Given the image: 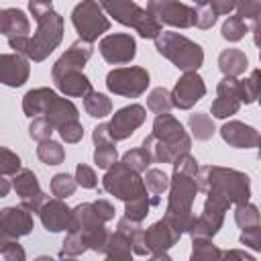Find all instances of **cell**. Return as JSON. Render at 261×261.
Wrapping results in <instances>:
<instances>
[{
	"instance_id": "94428289",
	"label": "cell",
	"mask_w": 261,
	"mask_h": 261,
	"mask_svg": "<svg viewBox=\"0 0 261 261\" xmlns=\"http://www.w3.org/2000/svg\"><path fill=\"white\" fill-rule=\"evenodd\" d=\"M194 2H196L198 6H206V4H208V0H194Z\"/></svg>"
},
{
	"instance_id": "e0dca14e",
	"label": "cell",
	"mask_w": 261,
	"mask_h": 261,
	"mask_svg": "<svg viewBox=\"0 0 261 261\" xmlns=\"http://www.w3.org/2000/svg\"><path fill=\"white\" fill-rule=\"evenodd\" d=\"M94 53V45L84 41V39H77L69 45V49H65V53L53 63L51 67V80L59 77L61 73L65 71H73V69H82L84 71V65L90 61Z\"/></svg>"
},
{
	"instance_id": "4dcf8cb0",
	"label": "cell",
	"mask_w": 261,
	"mask_h": 261,
	"mask_svg": "<svg viewBox=\"0 0 261 261\" xmlns=\"http://www.w3.org/2000/svg\"><path fill=\"white\" fill-rule=\"evenodd\" d=\"M102 255H106L108 259H122V261H126V259L133 257V249H130L128 241L116 230V232H108V239H106Z\"/></svg>"
},
{
	"instance_id": "4316f807",
	"label": "cell",
	"mask_w": 261,
	"mask_h": 261,
	"mask_svg": "<svg viewBox=\"0 0 261 261\" xmlns=\"http://www.w3.org/2000/svg\"><path fill=\"white\" fill-rule=\"evenodd\" d=\"M116 230L128 241L133 253H137V255H147V253H149L147 247H145V241H143V232H145V228L141 226L139 220H130V218L124 216V218L118 220Z\"/></svg>"
},
{
	"instance_id": "30bf717a",
	"label": "cell",
	"mask_w": 261,
	"mask_h": 261,
	"mask_svg": "<svg viewBox=\"0 0 261 261\" xmlns=\"http://www.w3.org/2000/svg\"><path fill=\"white\" fill-rule=\"evenodd\" d=\"M149 82H151L149 71L139 65L116 67V69L108 71V75H106L108 92H112L116 96H124V98H139L141 94L147 92Z\"/></svg>"
},
{
	"instance_id": "c3c4849f",
	"label": "cell",
	"mask_w": 261,
	"mask_h": 261,
	"mask_svg": "<svg viewBox=\"0 0 261 261\" xmlns=\"http://www.w3.org/2000/svg\"><path fill=\"white\" fill-rule=\"evenodd\" d=\"M73 177H75V184L82 186V188L92 190V188L98 186V177H96L94 167H90V165H86V163H77V167H75V175H73Z\"/></svg>"
},
{
	"instance_id": "680465c9",
	"label": "cell",
	"mask_w": 261,
	"mask_h": 261,
	"mask_svg": "<svg viewBox=\"0 0 261 261\" xmlns=\"http://www.w3.org/2000/svg\"><path fill=\"white\" fill-rule=\"evenodd\" d=\"M222 257H226V259H243V261H255V257H253V255H249V253H245V251H224V253H222Z\"/></svg>"
},
{
	"instance_id": "484cf974",
	"label": "cell",
	"mask_w": 261,
	"mask_h": 261,
	"mask_svg": "<svg viewBox=\"0 0 261 261\" xmlns=\"http://www.w3.org/2000/svg\"><path fill=\"white\" fill-rule=\"evenodd\" d=\"M249 67V59L245 55V51L237 49V47H228L224 51H220L218 55V69L224 73V75H230V77H239L247 71Z\"/></svg>"
},
{
	"instance_id": "91938a15",
	"label": "cell",
	"mask_w": 261,
	"mask_h": 261,
	"mask_svg": "<svg viewBox=\"0 0 261 261\" xmlns=\"http://www.w3.org/2000/svg\"><path fill=\"white\" fill-rule=\"evenodd\" d=\"M10 188H12V184H10V179H6V175H0V198H4V196H8V192H10Z\"/></svg>"
},
{
	"instance_id": "f5cc1de1",
	"label": "cell",
	"mask_w": 261,
	"mask_h": 261,
	"mask_svg": "<svg viewBox=\"0 0 261 261\" xmlns=\"http://www.w3.org/2000/svg\"><path fill=\"white\" fill-rule=\"evenodd\" d=\"M216 22V14L212 12L210 6H200L196 8V20H194V27L206 31V29H212Z\"/></svg>"
},
{
	"instance_id": "2e32d148",
	"label": "cell",
	"mask_w": 261,
	"mask_h": 261,
	"mask_svg": "<svg viewBox=\"0 0 261 261\" xmlns=\"http://www.w3.org/2000/svg\"><path fill=\"white\" fill-rule=\"evenodd\" d=\"M241 108L239 100V80L224 75L216 86V100L210 106V112L214 118H228L237 114Z\"/></svg>"
},
{
	"instance_id": "bcb514c9",
	"label": "cell",
	"mask_w": 261,
	"mask_h": 261,
	"mask_svg": "<svg viewBox=\"0 0 261 261\" xmlns=\"http://www.w3.org/2000/svg\"><path fill=\"white\" fill-rule=\"evenodd\" d=\"M0 255L8 261H24L27 253L22 245H18V239H0Z\"/></svg>"
},
{
	"instance_id": "ba28073f",
	"label": "cell",
	"mask_w": 261,
	"mask_h": 261,
	"mask_svg": "<svg viewBox=\"0 0 261 261\" xmlns=\"http://www.w3.org/2000/svg\"><path fill=\"white\" fill-rule=\"evenodd\" d=\"M71 22L80 39L94 43L98 37L110 31V20L94 0H82L71 10Z\"/></svg>"
},
{
	"instance_id": "f907efd6",
	"label": "cell",
	"mask_w": 261,
	"mask_h": 261,
	"mask_svg": "<svg viewBox=\"0 0 261 261\" xmlns=\"http://www.w3.org/2000/svg\"><path fill=\"white\" fill-rule=\"evenodd\" d=\"M239 10V16L243 20L251 18V20H257L259 18V12H261V0H237V6Z\"/></svg>"
},
{
	"instance_id": "4fadbf2b",
	"label": "cell",
	"mask_w": 261,
	"mask_h": 261,
	"mask_svg": "<svg viewBox=\"0 0 261 261\" xmlns=\"http://www.w3.org/2000/svg\"><path fill=\"white\" fill-rule=\"evenodd\" d=\"M169 96L175 108L190 110L192 106H196V102H200L206 96V84L198 71H184L175 82L173 90L169 92Z\"/></svg>"
},
{
	"instance_id": "11a10c76",
	"label": "cell",
	"mask_w": 261,
	"mask_h": 261,
	"mask_svg": "<svg viewBox=\"0 0 261 261\" xmlns=\"http://www.w3.org/2000/svg\"><path fill=\"white\" fill-rule=\"evenodd\" d=\"M92 141H94V145H102V143H116V141H112V137H110L108 122H102V124H98V126L92 130Z\"/></svg>"
},
{
	"instance_id": "83f0119b",
	"label": "cell",
	"mask_w": 261,
	"mask_h": 261,
	"mask_svg": "<svg viewBox=\"0 0 261 261\" xmlns=\"http://www.w3.org/2000/svg\"><path fill=\"white\" fill-rule=\"evenodd\" d=\"M12 188H14V192L20 196V200L33 198V196H39V194H41V186H39L37 175H35L31 169H22V167L14 173Z\"/></svg>"
},
{
	"instance_id": "d590c367",
	"label": "cell",
	"mask_w": 261,
	"mask_h": 261,
	"mask_svg": "<svg viewBox=\"0 0 261 261\" xmlns=\"http://www.w3.org/2000/svg\"><path fill=\"white\" fill-rule=\"evenodd\" d=\"M234 222L241 230L245 228H253V226H261V214H259V208L251 202L247 204H239L237 210H234Z\"/></svg>"
},
{
	"instance_id": "e575fe53",
	"label": "cell",
	"mask_w": 261,
	"mask_h": 261,
	"mask_svg": "<svg viewBox=\"0 0 261 261\" xmlns=\"http://www.w3.org/2000/svg\"><path fill=\"white\" fill-rule=\"evenodd\" d=\"M120 161H122L124 165H128L130 169H135L137 173H143V171H147V169L151 167V163H153V155H151L149 149H145V147H137V149L126 151V153L122 155Z\"/></svg>"
},
{
	"instance_id": "b9f144b4",
	"label": "cell",
	"mask_w": 261,
	"mask_h": 261,
	"mask_svg": "<svg viewBox=\"0 0 261 261\" xmlns=\"http://www.w3.org/2000/svg\"><path fill=\"white\" fill-rule=\"evenodd\" d=\"M259 94V69H253L249 77L239 80V100L245 104H253Z\"/></svg>"
},
{
	"instance_id": "60d3db41",
	"label": "cell",
	"mask_w": 261,
	"mask_h": 261,
	"mask_svg": "<svg viewBox=\"0 0 261 261\" xmlns=\"http://www.w3.org/2000/svg\"><path fill=\"white\" fill-rule=\"evenodd\" d=\"M147 108H149L151 112H155V114L169 112V110L173 108L169 92H167L165 88H161V86H159V88H153V90L149 92V96H147Z\"/></svg>"
},
{
	"instance_id": "52a82bcc",
	"label": "cell",
	"mask_w": 261,
	"mask_h": 261,
	"mask_svg": "<svg viewBox=\"0 0 261 261\" xmlns=\"http://www.w3.org/2000/svg\"><path fill=\"white\" fill-rule=\"evenodd\" d=\"M102 186L108 194H112L114 198L124 200V202L147 194V188H145L141 173H137L135 169H130L122 161H114L106 169V173L102 177Z\"/></svg>"
},
{
	"instance_id": "7bdbcfd3",
	"label": "cell",
	"mask_w": 261,
	"mask_h": 261,
	"mask_svg": "<svg viewBox=\"0 0 261 261\" xmlns=\"http://www.w3.org/2000/svg\"><path fill=\"white\" fill-rule=\"evenodd\" d=\"M116 159H118L116 143H102V145H96V149H94V163H96L100 169H108Z\"/></svg>"
},
{
	"instance_id": "db71d44e",
	"label": "cell",
	"mask_w": 261,
	"mask_h": 261,
	"mask_svg": "<svg viewBox=\"0 0 261 261\" xmlns=\"http://www.w3.org/2000/svg\"><path fill=\"white\" fill-rule=\"evenodd\" d=\"M94 204V208H96V212H98V216L104 220V222H108V220H112L114 218V214H116V210H114V206L108 202V200H104V198H100V200H96V202H92Z\"/></svg>"
},
{
	"instance_id": "9a60e30c",
	"label": "cell",
	"mask_w": 261,
	"mask_h": 261,
	"mask_svg": "<svg viewBox=\"0 0 261 261\" xmlns=\"http://www.w3.org/2000/svg\"><path fill=\"white\" fill-rule=\"evenodd\" d=\"M35 228L33 212L22 206H6L0 210V239H20Z\"/></svg>"
},
{
	"instance_id": "9c48e42d",
	"label": "cell",
	"mask_w": 261,
	"mask_h": 261,
	"mask_svg": "<svg viewBox=\"0 0 261 261\" xmlns=\"http://www.w3.org/2000/svg\"><path fill=\"white\" fill-rule=\"evenodd\" d=\"M232 204L220 196V194H214V192H206V202H204V210L200 216L194 218L188 234L190 237H210L214 239L216 232L222 228V222H224V214L228 212Z\"/></svg>"
},
{
	"instance_id": "d4e9b609",
	"label": "cell",
	"mask_w": 261,
	"mask_h": 261,
	"mask_svg": "<svg viewBox=\"0 0 261 261\" xmlns=\"http://www.w3.org/2000/svg\"><path fill=\"white\" fill-rule=\"evenodd\" d=\"M31 22L20 8H0V35L18 37L29 35Z\"/></svg>"
},
{
	"instance_id": "6f0895ef",
	"label": "cell",
	"mask_w": 261,
	"mask_h": 261,
	"mask_svg": "<svg viewBox=\"0 0 261 261\" xmlns=\"http://www.w3.org/2000/svg\"><path fill=\"white\" fill-rule=\"evenodd\" d=\"M208 2H210V8L216 16L218 14H230L237 6V0H208Z\"/></svg>"
},
{
	"instance_id": "5bb4252c",
	"label": "cell",
	"mask_w": 261,
	"mask_h": 261,
	"mask_svg": "<svg viewBox=\"0 0 261 261\" xmlns=\"http://www.w3.org/2000/svg\"><path fill=\"white\" fill-rule=\"evenodd\" d=\"M147 120V108L141 104H128L116 110L108 122V130L112 141H124L128 139L143 122Z\"/></svg>"
},
{
	"instance_id": "7dc6e473",
	"label": "cell",
	"mask_w": 261,
	"mask_h": 261,
	"mask_svg": "<svg viewBox=\"0 0 261 261\" xmlns=\"http://www.w3.org/2000/svg\"><path fill=\"white\" fill-rule=\"evenodd\" d=\"M84 234H86V241H88V249H92V251H96V253L102 255L104 245H106V239H108L106 226H104V224L94 226V228H90V230H84Z\"/></svg>"
},
{
	"instance_id": "8d00e7d4",
	"label": "cell",
	"mask_w": 261,
	"mask_h": 261,
	"mask_svg": "<svg viewBox=\"0 0 261 261\" xmlns=\"http://www.w3.org/2000/svg\"><path fill=\"white\" fill-rule=\"evenodd\" d=\"M247 33H249L247 20H243L239 14L228 16V18L222 22V29H220L222 39H226L228 43H237V41H241V39H243Z\"/></svg>"
},
{
	"instance_id": "f6af8a7d",
	"label": "cell",
	"mask_w": 261,
	"mask_h": 261,
	"mask_svg": "<svg viewBox=\"0 0 261 261\" xmlns=\"http://www.w3.org/2000/svg\"><path fill=\"white\" fill-rule=\"evenodd\" d=\"M18 169L20 157L8 147H0V175H14Z\"/></svg>"
},
{
	"instance_id": "ac0fdd59",
	"label": "cell",
	"mask_w": 261,
	"mask_h": 261,
	"mask_svg": "<svg viewBox=\"0 0 261 261\" xmlns=\"http://www.w3.org/2000/svg\"><path fill=\"white\" fill-rule=\"evenodd\" d=\"M181 232H177L169 220L161 218L157 222H153L149 228H145L143 232V241H145V247L149 253H163V251H169L177 241H179Z\"/></svg>"
},
{
	"instance_id": "8992f818",
	"label": "cell",
	"mask_w": 261,
	"mask_h": 261,
	"mask_svg": "<svg viewBox=\"0 0 261 261\" xmlns=\"http://www.w3.org/2000/svg\"><path fill=\"white\" fill-rule=\"evenodd\" d=\"M94 2L122 27L135 29L143 39H155L163 31L161 22L133 0H94Z\"/></svg>"
},
{
	"instance_id": "ffe728a7",
	"label": "cell",
	"mask_w": 261,
	"mask_h": 261,
	"mask_svg": "<svg viewBox=\"0 0 261 261\" xmlns=\"http://www.w3.org/2000/svg\"><path fill=\"white\" fill-rule=\"evenodd\" d=\"M220 137L234 149H257L259 147V130L241 120H228L220 126Z\"/></svg>"
},
{
	"instance_id": "f1b7e54d",
	"label": "cell",
	"mask_w": 261,
	"mask_h": 261,
	"mask_svg": "<svg viewBox=\"0 0 261 261\" xmlns=\"http://www.w3.org/2000/svg\"><path fill=\"white\" fill-rule=\"evenodd\" d=\"M84 108L92 118H104L112 112V100L102 92L90 90L84 96Z\"/></svg>"
},
{
	"instance_id": "681fc988",
	"label": "cell",
	"mask_w": 261,
	"mask_h": 261,
	"mask_svg": "<svg viewBox=\"0 0 261 261\" xmlns=\"http://www.w3.org/2000/svg\"><path fill=\"white\" fill-rule=\"evenodd\" d=\"M57 133H59V137L65 141V143H80L82 141V137H84V126H82V122L80 120H71V122H65L63 126H59L57 128Z\"/></svg>"
},
{
	"instance_id": "7402d4cb",
	"label": "cell",
	"mask_w": 261,
	"mask_h": 261,
	"mask_svg": "<svg viewBox=\"0 0 261 261\" xmlns=\"http://www.w3.org/2000/svg\"><path fill=\"white\" fill-rule=\"evenodd\" d=\"M153 139L163 141V143H181V141H192L188 133L184 130V124L171 116L169 112H161L153 120Z\"/></svg>"
},
{
	"instance_id": "816d5d0a",
	"label": "cell",
	"mask_w": 261,
	"mask_h": 261,
	"mask_svg": "<svg viewBox=\"0 0 261 261\" xmlns=\"http://www.w3.org/2000/svg\"><path fill=\"white\" fill-rule=\"evenodd\" d=\"M239 241H241L245 247L253 249V251H261V226H253V228L241 230Z\"/></svg>"
},
{
	"instance_id": "ab89813d",
	"label": "cell",
	"mask_w": 261,
	"mask_h": 261,
	"mask_svg": "<svg viewBox=\"0 0 261 261\" xmlns=\"http://www.w3.org/2000/svg\"><path fill=\"white\" fill-rule=\"evenodd\" d=\"M75 188H77L75 177L69 175V173H55V175L51 177V194H53L55 198L65 200V198L73 196Z\"/></svg>"
},
{
	"instance_id": "5b68a950",
	"label": "cell",
	"mask_w": 261,
	"mask_h": 261,
	"mask_svg": "<svg viewBox=\"0 0 261 261\" xmlns=\"http://www.w3.org/2000/svg\"><path fill=\"white\" fill-rule=\"evenodd\" d=\"M155 49L159 55L169 59L181 71H198L204 63V49L196 41L184 37L175 31H161L155 39Z\"/></svg>"
},
{
	"instance_id": "3957f363",
	"label": "cell",
	"mask_w": 261,
	"mask_h": 261,
	"mask_svg": "<svg viewBox=\"0 0 261 261\" xmlns=\"http://www.w3.org/2000/svg\"><path fill=\"white\" fill-rule=\"evenodd\" d=\"M169 198H167V208H165V220L177 230V232H188L196 214L192 212L196 194H198V181L196 175H190L186 171L173 169L169 177Z\"/></svg>"
},
{
	"instance_id": "cb8c5ba5",
	"label": "cell",
	"mask_w": 261,
	"mask_h": 261,
	"mask_svg": "<svg viewBox=\"0 0 261 261\" xmlns=\"http://www.w3.org/2000/svg\"><path fill=\"white\" fill-rule=\"evenodd\" d=\"M100 224H104V220L98 216L94 204L92 202H82L75 208H71L67 230H71V232H84V230H90V228L100 226Z\"/></svg>"
},
{
	"instance_id": "44dd1931",
	"label": "cell",
	"mask_w": 261,
	"mask_h": 261,
	"mask_svg": "<svg viewBox=\"0 0 261 261\" xmlns=\"http://www.w3.org/2000/svg\"><path fill=\"white\" fill-rule=\"evenodd\" d=\"M69 212H71V208L61 198H53V200L47 198L45 204L39 210V216H41V222H43L45 230H49V232H61V230H67Z\"/></svg>"
},
{
	"instance_id": "8fae6325",
	"label": "cell",
	"mask_w": 261,
	"mask_h": 261,
	"mask_svg": "<svg viewBox=\"0 0 261 261\" xmlns=\"http://www.w3.org/2000/svg\"><path fill=\"white\" fill-rule=\"evenodd\" d=\"M145 10L161 24H169L175 29H190L196 20V8L179 0H149Z\"/></svg>"
},
{
	"instance_id": "277c9868",
	"label": "cell",
	"mask_w": 261,
	"mask_h": 261,
	"mask_svg": "<svg viewBox=\"0 0 261 261\" xmlns=\"http://www.w3.org/2000/svg\"><path fill=\"white\" fill-rule=\"evenodd\" d=\"M22 112L29 118L43 114L55 126V130L59 126H63L65 122H71V120H77L80 118V112H77L75 104L71 100H67V98H61L51 88H35V90H29L22 96Z\"/></svg>"
},
{
	"instance_id": "d6986e66",
	"label": "cell",
	"mask_w": 261,
	"mask_h": 261,
	"mask_svg": "<svg viewBox=\"0 0 261 261\" xmlns=\"http://www.w3.org/2000/svg\"><path fill=\"white\" fill-rule=\"evenodd\" d=\"M31 75L29 59L20 53H2L0 55V84L10 88H20Z\"/></svg>"
},
{
	"instance_id": "1f68e13d",
	"label": "cell",
	"mask_w": 261,
	"mask_h": 261,
	"mask_svg": "<svg viewBox=\"0 0 261 261\" xmlns=\"http://www.w3.org/2000/svg\"><path fill=\"white\" fill-rule=\"evenodd\" d=\"M155 204H159V196H155V198L151 200L147 194H143V196H139V198L126 200V202H124V216L130 218V220L143 222V220L147 218L151 206H155Z\"/></svg>"
},
{
	"instance_id": "74e56055",
	"label": "cell",
	"mask_w": 261,
	"mask_h": 261,
	"mask_svg": "<svg viewBox=\"0 0 261 261\" xmlns=\"http://www.w3.org/2000/svg\"><path fill=\"white\" fill-rule=\"evenodd\" d=\"M145 188L153 194V196H163L169 188V175L163 171V169H157V167H149L145 171Z\"/></svg>"
},
{
	"instance_id": "d6a6232c",
	"label": "cell",
	"mask_w": 261,
	"mask_h": 261,
	"mask_svg": "<svg viewBox=\"0 0 261 261\" xmlns=\"http://www.w3.org/2000/svg\"><path fill=\"white\" fill-rule=\"evenodd\" d=\"M220 257L222 251L212 243L210 237H192V261H214Z\"/></svg>"
},
{
	"instance_id": "9f6ffc18",
	"label": "cell",
	"mask_w": 261,
	"mask_h": 261,
	"mask_svg": "<svg viewBox=\"0 0 261 261\" xmlns=\"http://www.w3.org/2000/svg\"><path fill=\"white\" fill-rule=\"evenodd\" d=\"M45 200H47V194H39V196H33V198H24V200H20V206L22 208H27L29 212H33V214H39V210H41V206L45 204Z\"/></svg>"
},
{
	"instance_id": "7a4b0ae2",
	"label": "cell",
	"mask_w": 261,
	"mask_h": 261,
	"mask_svg": "<svg viewBox=\"0 0 261 261\" xmlns=\"http://www.w3.org/2000/svg\"><path fill=\"white\" fill-rule=\"evenodd\" d=\"M198 192H214L224 196L230 204H247L251 200V179L247 173L220 167V165H204L198 167Z\"/></svg>"
},
{
	"instance_id": "603a6c76",
	"label": "cell",
	"mask_w": 261,
	"mask_h": 261,
	"mask_svg": "<svg viewBox=\"0 0 261 261\" xmlns=\"http://www.w3.org/2000/svg\"><path fill=\"white\" fill-rule=\"evenodd\" d=\"M53 84L63 96H69V98H84L92 90V82L82 69L65 71L59 77H55Z\"/></svg>"
},
{
	"instance_id": "6da1fadb",
	"label": "cell",
	"mask_w": 261,
	"mask_h": 261,
	"mask_svg": "<svg viewBox=\"0 0 261 261\" xmlns=\"http://www.w3.org/2000/svg\"><path fill=\"white\" fill-rule=\"evenodd\" d=\"M29 10L37 20L35 35L8 37V45L10 49H14V53H20L27 59L39 63L45 61L59 47L63 39V16L57 10H53L51 2L43 0H29Z\"/></svg>"
},
{
	"instance_id": "836d02e7",
	"label": "cell",
	"mask_w": 261,
	"mask_h": 261,
	"mask_svg": "<svg viewBox=\"0 0 261 261\" xmlns=\"http://www.w3.org/2000/svg\"><path fill=\"white\" fill-rule=\"evenodd\" d=\"M37 157L45 163V165H61L65 161V149L51 139H45L39 143L37 147Z\"/></svg>"
},
{
	"instance_id": "f35d334b",
	"label": "cell",
	"mask_w": 261,
	"mask_h": 261,
	"mask_svg": "<svg viewBox=\"0 0 261 261\" xmlns=\"http://www.w3.org/2000/svg\"><path fill=\"white\" fill-rule=\"evenodd\" d=\"M88 251V241H86V234L84 232H71L67 230V237L65 241L61 243V257H77L82 253Z\"/></svg>"
},
{
	"instance_id": "7c38bea8",
	"label": "cell",
	"mask_w": 261,
	"mask_h": 261,
	"mask_svg": "<svg viewBox=\"0 0 261 261\" xmlns=\"http://www.w3.org/2000/svg\"><path fill=\"white\" fill-rule=\"evenodd\" d=\"M98 51L110 65H124L130 63L137 55V41L128 33H110L100 39Z\"/></svg>"
},
{
	"instance_id": "6125c7cd",
	"label": "cell",
	"mask_w": 261,
	"mask_h": 261,
	"mask_svg": "<svg viewBox=\"0 0 261 261\" xmlns=\"http://www.w3.org/2000/svg\"><path fill=\"white\" fill-rule=\"evenodd\" d=\"M43 2H51V0H43Z\"/></svg>"
},
{
	"instance_id": "ee69618b",
	"label": "cell",
	"mask_w": 261,
	"mask_h": 261,
	"mask_svg": "<svg viewBox=\"0 0 261 261\" xmlns=\"http://www.w3.org/2000/svg\"><path fill=\"white\" fill-rule=\"evenodd\" d=\"M55 126L45 118V116H33L31 124H29V137L33 141H45V139H51Z\"/></svg>"
},
{
	"instance_id": "f546056e",
	"label": "cell",
	"mask_w": 261,
	"mask_h": 261,
	"mask_svg": "<svg viewBox=\"0 0 261 261\" xmlns=\"http://www.w3.org/2000/svg\"><path fill=\"white\" fill-rule=\"evenodd\" d=\"M188 126H190V130H192V135H194L196 141H208L216 133L214 120L206 112H194V114H190Z\"/></svg>"
}]
</instances>
